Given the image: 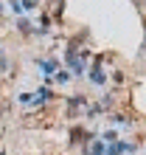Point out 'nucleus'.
Masks as SVG:
<instances>
[{"label":"nucleus","instance_id":"9d476101","mask_svg":"<svg viewBox=\"0 0 146 155\" xmlns=\"http://www.w3.org/2000/svg\"><path fill=\"white\" fill-rule=\"evenodd\" d=\"M0 12H3V6H0Z\"/></svg>","mask_w":146,"mask_h":155},{"label":"nucleus","instance_id":"f257e3e1","mask_svg":"<svg viewBox=\"0 0 146 155\" xmlns=\"http://www.w3.org/2000/svg\"><path fill=\"white\" fill-rule=\"evenodd\" d=\"M45 99H51V90H48V87H40L36 93H23V96H20V102L34 107V104H42Z\"/></svg>","mask_w":146,"mask_h":155},{"label":"nucleus","instance_id":"1a4fd4ad","mask_svg":"<svg viewBox=\"0 0 146 155\" xmlns=\"http://www.w3.org/2000/svg\"><path fill=\"white\" fill-rule=\"evenodd\" d=\"M68 79H70V76L65 74V71H59V74H56V82H62V85H65V82H68Z\"/></svg>","mask_w":146,"mask_h":155},{"label":"nucleus","instance_id":"7ed1b4c3","mask_svg":"<svg viewBox=\"0 0 146 155\" xmlns=\"http://www.w3.org/2000/svg\"><path fill=\"white\" fill-rule=\"evenodd\" d=\"M135 147L132 144H126V141H115V144H110L107 147V155H121V152H132Z\"/></svg>","mask_w":146,"mask_h":155},{"label":"nucleus","instance_id":"9b49d317","mask_svg":"<svg viewBox=\"0 0 146 155\" xmlns=\"http://www.w3.org/2000/svg\"><path fill=\"white\" fill-rule=\"evenodd\" d=\"M0 54H3V51H0Z\"/></svg>","mask_w":146,"mask_h":155},{"label":"nucleus","instance_id":"6e6552de","mask_svg":"<svg viewBox=\"0 0 146 155\" xmlns=\"http://www.w3.org/2000/svg\"><path fill=\"white\" fill-rule=\"evenodd\" d=\"M3 71H8V59L3 57V54H0V74H3Z\"/></svg>","mask_w":146,"mask_h":155},{"label":"nucleus","instance_id":"f03ea898","mask_svg":"<svg viewBox=\"0 0 146 155\" xmlns=\"http://www.w3.org/2000/svg\"><path fill=\"white\" fill-rule=\"evenodd\" d=\"M84 155H107V144L93 138V141H90L87 147H84Z\"/></svg>","mask_w":146,"mask_h":155},{"label":"nucleus","instance_id":"20e7f679","mask_svg":"<svg viewBox=\"0 0 146 155\" xmlns=\"http://www.w3.org/2000/svg\"><path fill=\"white\" fill-rule=\"evenodd\" d=\"M42 74H59V59H40Z\"/></svg>","mask_w":146,"mask_h":155},{"label":"nucleus","instance_id":"423d86ee","mask_svg":"<svg viewBox=\"0 0 146 155\" xmlns=\"http://www.w3.org/2000/svg\"><path fill=\"white\" fill-rule=\"evenodd\" d=\"M23 8H25V12H34V8L36 6H40V0H23V3H20Z\"/></svg>","mask_w":146,"mask_h":155},{"label":"nucleus","instance_id":"0eeeda50","mask_svg":"<svg viewBox=\"0 0 146 155\" xmlns=\"http://www.w3.org/2000/svg\"><path fill=\"white\" fill-rule=\"evenodd\" d=\"M115 138H118V133H115V130H107V133H104V141H110V144H113Z\"/></svg>","mask_w":146,"mask_h":155},{"label":"nucleus","instance_id":"39448f33","mask_svg":"<svg viewBox=\"0 0 146 155\" xmlns=\"http://www.w3.org/2000/svg\"><path fill=\"white\" fill-rule=\"evenodd\" d=\"M90 79H93V82H96V85H104V79H107V76H104V71H101V68H98V65H96L93 71H90Z\"/></svg>","mask_w":146,"mask_h":155}]
</instances>
